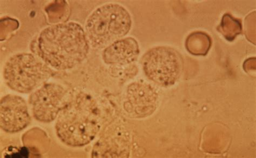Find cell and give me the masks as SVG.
Masks as SVG:
<instances>
[{
	"instance_id": "12",
	"label": "cell",
	"mask_w": 256,
	"mask_h": 158,
	"mask_svg": "<svg viewBox=\"0 0 256 158\" xmlns=\"http://www.w3.org/2000/svg\"><path fill=\"white\" fill-rule=\"evenodd\" d=\"M46 12L51 22L58 23L64 20L68 14V4L64 1H56L48 6Z\"/></svg>"
},
{
	"instance_id": "4",
	"label": "cell",
	"mask_w": 256,
	"mask_h": 158,
	"mask_svg": "<svg viewBox=\"0 0 256 158\" xmlns=\"http://www.w3.org/2000/svg\"><path fill=\"white\" fill-rule=\"evenodd\" d=\"M142 66L146 76L154 83L164 86L173 85L182 70V60L172 48L160 46L147 52Z\"/></svg>"
},
{
	"instance_id": "5",
	"label": "cell",
	"mask_w": 256,
	"mask_h": 158,
	"mask_svg": "<svg viewBox=\"0 0 256 158\" xmlns=\"http://www.w3.org/2000/svg\"><path fill=\"white\" fill-rule=\"evenodd\" d=\"M64 96V88L55 84H44L34 92L30 104L36 120L43 122L54 120L62 108Z\"/></svg>"
},
{
	"instance_id": "6",
	"label": "cell",
	"mask_w": 256,
	"mask_h": 158,
	"mask_svg": "<svg viewBox=\"0 0 256 158\" xmlns=\"http://www.w3.org/2000/svg\"><path fill=\"white\" fill-rule=\"evenodd\" d=\"M99 126L95 122L62 114L56 125V133L64 142L72 146L90 143L96 136Z\"/></svg>"
},
{
	"instance_id": "7",
	"label": "cell",
	"mask_w": 256,
	"mask_h": 158,
	"mask_svg": "<svg viewBox=\"0 0 256 158\" xmlns=\"http://www.w3.org/2000/svg\"><path fill=\"white\" fill-rule=\"evenodd\" d=\"M28 105L20 96L8 94L4 96L0 104V126L8 133L22 130L30 122Z\"/></svg>"
},
{
	"instance_id": "11",
	"label": "cell",
	"mask_w": 256,
	"mask_h": 158,
	"mask_svg": "<svg viewBox=\"0 0 256 158\" xmlns=\"http://www.w3.org/2000/svg\"><path fill=\"white\" fill-rule=\"evenodd\" d=\"M219 30L226 40L232 41L241 33V24L230 15L226 14L222 19Z\"/></svg>"
},
{
	"instance_id": "10",
	"label": "cell",
	"mask_w": 256,
	"mask_h": 158,
	"mask_svg": "<svg viewBox=\"0 0 256 158\" xmlns=\"http://www.w3.org/2000/svg\"><path fill=\"white\" fill-rule=\"evenodd\" d=\"M188 51L195 56H205L211 46V39L206 34L194 32L186 40Z\"/></svg>"
},
{
	"instance_id": "2",
	"label": "cell",
	"mask_w": 256,
	"mask_h": 158,
	"mask_svg": "<svg viewBox=\"0 0 256 158\" xmlns=\"http://www.w3.org/2000/svg\"><path fill=\"white\" fill-rule=\"evenodd\" d=\"M130 13L118 4H107L94 11L87 20L86 35L92 46H108L130 32Z\"/></svg>"
},
{
	"instance_id": "9",
	"label": "cell",
	"mask_w": 256,
	"mask_h": 158,
	"mask_svg": "<svg viewBox=\"0 0 256 158\" xmlns=\"http://www.w3.org/2000/svg\"><path fill=\"white\" fill-rule=\"evenodd\" d=\"M138 54L137 41L129 38L118 40L107 46L103 58L106 64L124 65L133 62Z\"/></svg>"
},
{
	"instance_id": "1",
	"label": "cell",
	"mask_w": 256,
	"mask_h": 158,
	"mask_svg": "<svg viewBox=\"0 0 256 158\" xmlns=\"http://www.w3.org/2000/svg\"><path fill=\"white\" fill-rule=\"evenodd\" d=\"M38 56L57 70H66L86 58L89 46L82 26L74 22L47 27L38 36L36 46Z\"/></svg>"
},
{
	"instance_id": "8",
	"label": "cell",
	"mask_w": 256,
	"mask_h": 158,
	"mask_svg": "<svg viewBox=\"0 0 256 158\" xmlns=\"http://www.w3.org/2000/svg\"><path fill=\"white\" fill-rule=\"evenodd\" d=\"M158 94L154 88L144 83H136L128 88L126 110L134 118H143L156 110Z\"/></svg>"
},
{
	"instance_id": "3",
	"label": "cell",
	"mask_w": 256,
	"mask_h": 158,
	"mask_svg": "<svg viewBox=\"0 0 256 158\" xmlns=\"http://www.w3.org/2000/svg\"><path fill=\"white\" fill-rule=\"evenodd\" d=\"M50 68L32 54H16L6 62L4 76L6 85L20 93H29L51 76Z\"/></svg>"
}]
</instances>
